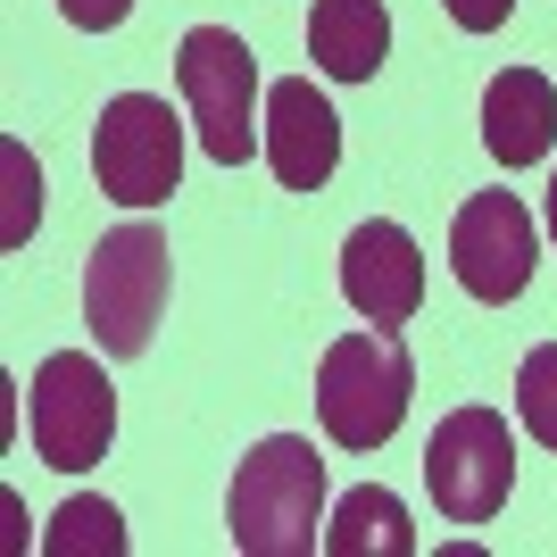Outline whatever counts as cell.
I'll return each mask as SVG.
<instances>
[{"label": "cell", "instance_id": "obj_4", "mask_svg": "<svg viewBox=\"0 0 557 557\" xmlns=\"http://www.w3.org/2000/svg\"><path fill=\"white\" fill-rule=\"evenodd\" d=\"M175 84H184L191 134L216 166H242L267 141V125H258V59L233 25H191L184 50H175Z\"/></svg>", "mask_w": 557, "mask_h": 557}, {"label": "cell", "instance_id": "obj_16", "mask_svg": "<svg viewBox=\"0 0 557 557\" xmlns=\"http://www.w3.org/2000/svg\"><path fill=\"white\" fill-rule=\"evenodd\" d=\"M0 175H9V216H0V242L17 250L25 233H34V216H42V166H34V150H25V141H0Z\"/></svg>", "mask_w": 557, "mask_h": 557}, {"label": "cell", "instance_id": "obj_15", "mask_svg": "<svg viewBox=\"0 0 557 557\" xmlns=\"http://www.w3.org/2000/svg\"><path fill=\"white\" fill-rule=\"evenodd\" d=\"M516 417L541 449H557V342H541L524 367H516Z\"/></svg>", "mask_w": 557, "mask_h": 557}, {"label": "cell", "instance_id": "obj_11", "mask_svg": "<svg viewBox=\"0 0 557 557\" xmlns=\"http://www.w3.org/2000/svg\"><path fill=\"white\" fill-rule=\"evenodd\" d=\"M483 150L499 166H541L557 150V84L541 67H499L483 92Z\"/></svg>", "mask_w": 557, "mask_h": 557}, {"label": "cell", "instance_id": "obj_8", "mask_svg": "<svg viewBox=\"0 0 557 557\" xmlns=\"http://www.w3.org/2000/svg\"><path fill=\"white\" fill-rule=\"evenodd\" d=\"M533 258H541V225L516 191H474L458 209V225H449V267L483 308L516 300L533 283Z\"/></svg>", "mask_w": 557, "mask_h": 557}, {"label": "cell", "instance_id": "obj_6", "mask_svg": "<svg viewBox=\"0 0 557 557\" xmlns=\"http://www.w3.org/2000/svg\"><path fill=\"white\" fill-rule=\"evenodd\" d=\"M92 175L125 209H159L166 191L184 184V116L159 92H116L92 134Z\"/></svg>", "mask_w": 557, "mask_h": 557}, {"label": "cell", "instance_id": "obj_2", "mask_svg": "<svg viewBox=\"0 0 557 557\" xmlns=\"http://www.w3.org/2000/svg\"><path fill=\"white\" fill-rule=\"evenodd\" d=\"M408 399H417V367H408L392 325L342 333L317 367V424L333 449H383L408 417Z\"/></svg>", "mask_w": 557, "mask_h": 557}, {"label": "cell", "instance_id": "obj_10", "mask_svg": "<svg viewBox=\"0 0 557 557\" xmlns=\"http://www.w3.org/2000/svg\"><path fill=\"white\" fill-rule=\"evenodd\" d=\"M267 166H275L283 191H325L333 166H342V116L300 75L267 92Z\"/></svg>", "mask_w": 557, "mask_h": 557}, {"label": "cell", "instance_id": "obj_3", "mask_svg": "<svg viewBox=\"0 0 557 557\" xmlns=\"http://www.w3.org/2000/svg\"><path fill=\"white\" fill-rule=\"evenodd\" d=\"M166 283H175V258H166L159 225H116L92 242L84 258V325H92L100 358H141L150 333H159Z\"/></svg>", "mask_w": 557, "mask_h": 557}, {"label": "cell", "instance_id": "obj_13", "mask_svg": "<svg viewBox=\"0 0 557 557\" xmlns=\"http://www.w3.org/2000/svg\"><path fill=\"white\" fill-rule=\"evenodd\" d=\"M325 557H417V524H408V499L383 483L342 491V508L325 524Z\"/></svg>", "mask_w": 557, "mask_h": 557}, {"label": "cell", "instance_id": "obj_1", "mask_svg": "<svg viewBox=\"0 0 557 557\" xmlns=\"http://www.w3.org/2000/svg\"><path fill=\"white\" fill-rule=\"evenodd\" d=\"M225 533L242 557H308L325 549V458L300 433H267L233 466Z\"/></svg>", "mask_w": 557, "mask_h": 557}, {"label": "cell", "instance_id": "obj_5", "mask_svg": "<svg viewBox=\"0 0 557 557\" xmlns=\"http://www.w3.org/2000/svg\"><path fill=\"white\" fill-rule=\"evenodd\" d=\"M25 424H34V458L59 466V474H84V466L109 458V442H116V383L100 374L92 349H50L42 367H34Z\"/></svg>", "mask_w": 557, "mask_h": 557}, {"label": "cell", "instance_id": "obj_12", "mask_svg": "<svg viewBox=\"0 0 557 557\" xmlns=\"http://www.w3.org/2000/svg\"><path fill=\"white\" fill-rule=\"evenodd\" d=\"M308 59L333 84H367L392 59V9L383 0H317L308 9Z\"/></svg>", "mask_w": 557, "mask_h": 557}, {"label": "cell", "instance_id": "obj_14", "mask_svg": "<svg viewBox=\"0 0 557 557\" xmlns=\"http://www.w3.org/2000/svg\"><path fill=\"white\" fill-rule=\"evenodd\" d=\"M42 549H50V557H116V549H125V516H116L109 499H92V491H84V499H67V508L50 516Z\"/></svg>", "mask_w": 557, "mask_h": 557}, {"label": "cell", "instance_id": "obj_9", "mask_svg": "<svg viewBox=\"0 0 557 557\" xmlns=\"http://www.w3.org/2000/svg\"><path fill=\"white\" fill-rule=\"evenodd\" d=\"M342 300L367 317V325H408L424 308V258L417 233L392 225V216H367V225L342 242Z\"/></svg>", "mask_w": 557, "mask_h": 557}, {"label": "cell", "instance_id": "obj_19", "mask_svg": "<svg viewBox=\"0 0 557 557\" xmlns=\"http://www.w3.org/2000/svg\"><path fill=\"white\" fill-rule=\"evenodd\" d=\"M549 242H557V175H549Z\"/></svg>", "mask_w": 557, "mask_h": 557}, {"label": "cell", "instance_id": "obj_18", "mask_svg": "<svg viewBox=\"0 0 557 557\" xmlns=\"http://www.w3.org/2000/svg\"><path fill=\"white\" fill-rule=\"evenodd\" d=\"M442 9H449V25H466V34H499L516 0H442Z\"/></svg>", "mask_w": 557, "mask_h": 557}, {"label": "cell", "instance_id": "obj_7", "mask_svg": "<svg viewBox=\"0 0 557 557\" xmlns=\"http://www.w3.org/2000/svg\"><path fill=\"white\" fill-rule=\"evenodd\" d=\"M424 483H433V508L449 524H491L516 491V433L491 408H458V417L433 424L424 442Z\"/></svg>", "mask_w": 557, "mask_h": 557}, {"label": "cell", "instance_id": "obj_17", "mask_svg": "<svg viewBox=\"0 0 557 557\" xmlns=\"http://www.w3.org/2000/svg\"><path fill=\"white\" fill-rule=\"evenodd\" d=\"M59 17L84 25V34H116V25L134 17V0H59Z\"/></svg>", "mask_w": 557, "mask_h": 557}]
</instances>
